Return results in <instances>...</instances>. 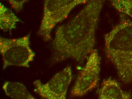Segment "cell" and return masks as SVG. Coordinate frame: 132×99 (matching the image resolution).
<instances>
[{
  "label": "cell",
  "instance_id": "obj_1",
  "mask_svg": "<svg viewBox=\"0 0 132 99\" xmlns=\"http://www.w3.org/2000/svg\"><path fill=\"white\" fill-rule=\"evenodd\" d=\"M104 0H90L75 17L56 29L52 43L53 59H72L82 64L94 49L96 32Z\"/></svg>",
  "mask_w": 132,
  "mask_h": 99
},
{
  "label": "cell",
  "instance_id": "obj_2",
  "mask_svg": "<svg viewBox=\"0 0 132 99\" xmlns=\"http://www.w3.org/2000/svg\"><path fill=\"white\" fill-rule=\"evenodd\" d=\"M106 56L126 84L132 82V20L121 13L119 23L104 36Z\"/></svg>",
  "mask_w": 132,
  "mask_h": 99
},
{
  "label": "cell",
  "instance_id": "obj_3",
  "mask_svg": "<svg viewBox=\"0 0 132 99\" xmlns=\"http://www.w3.org/2000/svg\"><path fill=\"white\" fill-rule=\"evenodd\" d=\"M90 0H45L42 19L38 34L45 41L51 38V33L56 25L66 19L76 6Z\"/></svg>",
  "mask_w": 132,
  "mask_h": 99
},
{
  "label": "cell",
  "instance_id": "obj_4",
  "mask_svg": "<svg viewBox=\"0 0 132 99\" xmlns=\"http://www.w3.org/2000/svg\"><path fill=\"white\" fill-rule=\"evenodd\" d=\"M30 34L16 39L0 37V53L3 69L9 66L28 67L35 54L30 47Z\"/></svg>",
  "mask_w": 132,
  "mask_h": 99
},
{
  "label": "cell",
  "instance_id": "obj_5",
  "mask_svg": "<svg viewBox=\"0 0 132 99\" xmlns=\"http://www.w3.org/2000/svg\"><path fill=\"white\" fill-rule=\"evenodd\" d=\"M101 58L97 50L94 49L80 72L71 92L73 97H82L96 87L100 80Z\"/></svg>",
  "mask_w": 132,
  "mask_h": 99
},
{
  "label": "cell",
  "instance_id": "obj_6",
  "mask_svg": "<svg viewBox=\"0 0 132 99\" xmlns=\"http://www.w3.org/2000/svg\"><path fill=\"white\" fill-rule=\"evenodd\" d=\"M72 77V69L68 66L46 83H43L40 80H35L34 82V92L43 98L65 99Z\"/></svg>",
  "mask_w": 132,
  "mask_h": 99
},
{
  "label": "cell",
  "instance_id": "obj_7",
  "mask_svg": "<svg viewBox=\"0 0 132 99\" xmlns=\"http://www.w3.org/2000/svg\"><path fill=\"white\" fill-rule=\"evenodd\" d=\"M100 99H130V92L123 90L117 80L111 78L104 80L98 92Z\"/></svg>",
  "mask_w": 132,
  "mask_h": 99
},
{
  "label": "cell",
  "instance_id": "obj_8",
  "mask_svg": "<svg viewBox=\"0 0 132 99\" xmlns=\"http://www.w3.org/2000/svg\"><path fill=\"white\" fill-rule=\"evenodd\" d=\"M6 95L14 99H35L25 85L18 82L6 81L2 85Z\"/></svg>",
  "mask_w": 132,
  "mask_h": 99
},
{
  "label": "cell",
  "instance_id": "obj_9",
  "mask_svg": "<svg viewBox=\"0 0 132 99\" xmlns=\"http://www.w3.org/2000/svg\"><path fill=\"white\" fill-rule=\"evenodd\" d=\"M21 20L2 3L0 4V28L5 32L10 31L15 28L17 24Z\"/></svg>",
  "mask_w": 132,
  "mask_h": 99
},
{
  "label": "cell",
  "instance_id": "obj_10",
  "mask_svg": "<svg viewBox=\"0 0 132 99\" xmlns=\"http://www.w3.org/2000/svg\"><path fill=\"white\" fill-rule=\"evenodd\" d=\"M113 7L121 13L132 18V0H109Z\"/></svg>",
  "mask_w": 132,
  "mask_h": 99
},
{
  "label": "cell",
  "instance_id": "obj_11",
  "mask_svg": "<svg viewBox=\"0 0 132 99\" xmlns=\"http://www.w3.org/2000/svg\"><path fill=\"white\" fill-rule=\"evenodd\" d=\"M9 2L11 7L17 12L21 11L24 5L29 0H5Z\"/></svg>",
  "mask_w": 132,
  "mask_h": 99
}]
</instances>
